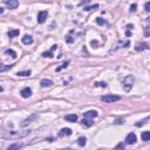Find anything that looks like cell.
Returning <instances> with one entry per match:
<instances>
[{"label": "cell", "instance_id": "1", "mask_svg": "<svg viewBox=\"0 0 150 150\" xmlns=\"http://www.w3.org/2000/svg\"><path fill=\"white\" fill-rule=\"evenodd\" d=\"M134 82H135V77L132 76V75H128V76H125L122 81V84H123V88L125 92H129L130 89L132 88V86H134Z\"/></svg>", "mask_w": 150, "mask_h": 150}, {"label": "cell", "instance_id": "2", "mask_svg": "<svg viewBox=\"0 0 150 150\" xmlns=\"http://www.w3.org/2000/svg\"><path fill=\"white\" fill-rule=\"evenodd\" d=\"M100 100L102 102H106V103H113V102L120 101L121 100V96L119 95H114V94H110V95H104V96H101Z\"/></svg>", "mask_w": 150, "mask_h": 150}, {"label": "cell", "instance_id": "3", "mask_svg": "<svg viewBox=\"0 0 150 150\" xmlns=\"http://www.w3.org/2000/svg\"><path fill=\"white\" fill-rule=\"evenodd\" d=\"M47 17H48V12L47 11H40L38 13V22L39 24H44L46 21Z\"/></svg>", "mask_w": 150, "mask_h": 150}, {"label": "cell", "instance_id": "4", "mask_svg": "<svg viewBox=\"0 0 150 150\" xmlns=\"http://www.w3.org/2000/svg\"><path fill=\"white\" fill-rule=\"evenodd\" d=\"M4 4L7 6V8L8 9H15L19 6V2L17 1V0H9V1L8 0H5Z\"/></svg>", "mask_w": 150, "mask_h": 150}, {"label": "cell", "instance_id": "5", "mask_svg": "<svg viewBox=\"0 0 150 150\" xmlns=\"http://www.w3.org/2000/svg\"><path fill=\"white\" fill-rule=\"evenodd\" d=\"M136 135L134 132H129L127 137H125V144H134L136 142Z\"/></svg>", "mask_w": 150, "mask_h": 150}, {"label": "cell", "instance_id": "6", "mask_svg": "<svg viewBox=\"0 0 150 150\" xmlns=\"http://www.w3.org/2000/svg\"><path fill=\"white\" fill-rule=\"evenodd\" d=\"M149 48H150V45L147 44V42H141V44H137L135 46V49H136L137 52H142L144 49H149Z\"/></svg>", "mask_w": 150, "mask_h": 150}, {"label": "cell", "instance_id": "7", "mask_svg": "<svg viewBox=\"0 0 150 150\" xmlns=\"http://www.w3.org/2000/svg\"><path fill=\"white\" fill-rule=\"evenodd\" d=\"M20 94H21V96L24 97V99H28V97L32 95V89L29 88V87H25V88L21 89Z\"/></svg>", "mask_w": 150, "mask_h": 150}, {"label": "cell", "instance_id": "8", "mask_svg": "<svg viewBox=\"0 0 150 150\" xmlns=\"http://www.w3.org/2000/svg\"><path fill=\"white\" fill-rule=\"evenodd\" d=\"M97 111L96 110H88L83 113V117L84 119H94V117H96L97 116Z\"/></svg>", "mask_w": 150, "mask_h": 150}, {"label": "cell", "instance_id": "9", "mask_svg": "<svg viewBox=\"0 0 150 150\" xmlns=\"http://www.w3.org/2000/svg\"><path fill=\"white\" fill-rule=\"evenodd\" d=\"M40 86L42 87V88H46V87H50V86H53V81L49 79H42L40 81Z\"/></svg>", "mask_w": 150, "mask_h": 150}, {"label": "cell", "instance_id": "10", "mask_svg": "<svg viewBox=\"0 0 150 150\" xmlns=\"http://www.w3.org/2000/svg\"><path fill=\"white\" fill-rule=\"evenodd\" d=\"M72 130L69 128H62L59 132V137H63V136H71L72 135Z\"/></svg>", "mask_w": 150, "mask_h": 150}, {"label": "cell", "instance_id": "11", "mask_svg": "<svg viewBox=\"0 0 150 150\" xmlns=\"http://www.w3.org/2000/svg\"><path fill=\"white\" fill-rule=\"evenodd\" d=\"M21 41L24 45H32L33 44V38L31 35H24V38H21Z\"/></svg>", "mask_w": 150, "mask_h": 150}, {"label": "cell", "instance_id": "12", "mask_svg": "<svg viewBox=\"0 0 150 150\" xmlns=\"http://www.w3.org/2000/svg\"><path fill=\"white\" fill-rule=\"evenodd\" d=\"M22 144L21 142L19 143V142H17V143H13V144H11V146L7 148V150H19V149H21L22 148Z\"/></svg>", "mask_w": 150, "mask_h": 150}, {"label": "cell", "instance_id": "13", "mask_svg": "<svg viewBox=\"0 0 150 150\" xmlns=\"http://www.w3.org/2000/svg\"><path fill=\"white\" fill-rule=\"evenodd\" d=\"M66 121H68V122H76L77 121V115L75 114H69V115H66Z\"/></svg>", "mask_w": 150, "mask_h": 150}, {"label": "cell", "instance_id": "14", "mask_svg": "<svg viewBox=\"0 0 150 150\" xmlns=\"http://www.w3.org/2000/svg\"><path fill=\"white\" fill-rule=\"evenodd\" d=\"M81 123L83 124L84 127H87V128H89V127H92V125L94 124V122L92 121V119H84V117H83V120L81 121Z\"/></svg>", "mask_w": 150, "mask_h": 150}, {"label": "cell", "instance_id": "15", "mask_svg": "<svg viewBox=\"0 0 150 150\" xmlns=\"http://www.w3.org/2000/svg\"><path fill=\"white\" fill-rule=\"evenodd\" d=\"M19 34H20V31H19V29H9L8 33H7L8 38H15V36H18Z\"/></svg>", "mask_w": 150, "mask_h": 150}, {"label": "cell", "instance_id": "16", "mask_svg": "<svg viewBox=\"0 0 150 150\" xmlns=\"http://www.w3.org/2000/svg\"><path fill=\"white\" fill-rule=\"evenodd\" d=\"M36 117H38V115H33V116H31L29 119L25 120V121H24V122H22V123H21V125H22V127H25V125H27V124L32 123L31 121H32V120H34V119H36Z\"/></svg>", "mask_w": 150, "mask_h": 150}, {"label": "cell", "instance_id": "17", "mask_svg": "<svg viewBox=\"0 0 150 150\" xmlns=\"http://www.w3.org/2000/svg\"><path fill=\"white\" fill-rule=\"evenodd\" d=\"M141 137H142V140L143 141H150V131H143L142 132V135H141Z\"/></svg>", "mask_w": 150, "mask_h": 150}, {"label": "cell", "instance_id": "18", "mask_svg": "<svg viewBox=\"0 0 150 150\" xmlns=\"http://www.w3.org/2000/svg\"><path fill=\"white\" fill-rule=\"evenodd\" d=\"M5 54H6V55H11L13 59H15V57H17V53L14 52L13 49H11V48L6 49V50H5Z\"/></svg>", "mask_w": 150, "mask_h": 150}, {"label": "cell", "instance_id": "19", "mask_svg": "<svg viewBox=\"0 0 150 150\" xmlns=\"http://www.w3.org/2000/svg\"><path fill=\"white\" fill-rule=\"evenodd\" d=\"M31 73H32V72L28 69V71L18 72V73H17V75H18V76H29V75H31Z\"/></svg>", "mask_w": 150, "mask_h": 150}, {"label": "cell", "instance_id": "20", "mask_svg": "<svg viewBox=\"0 0 150 150\" xmlns=\"http://www.w3.org/2000/svg\"><path fill=\"white\" fill-rule=\"evenodd\" d=\"M11 68H13V65H2V66L0 67V72L1 73H4V72H6V71H8V69H11Z\"/></svg>", "mask_w": 150, "mask_h": 150}, {"label": "cell", "instance_id": "21", "mask_svg": "<svg viewBox=\"0 0 150 150\" xmlns=\"http://www.w3.org/2000/svg\"><path fill=\"white\" fill-rule=\"evenodd\" d=\"M86 137H79V140H77V144H79L80 147H84L86 146Z\"/></svg>", "mask_w": 150, "mask_h": 150}, {"label": "cell", "instance_id": "22", "mask_svg": "<svg viewBox=\"0 0 150 150\" xmlns=\"http://www.w3.org/2000/svg\"><path fill=\"white\" fill-rule=\"evenodd\" d=\"M68 65H69V61L63 62V63H62L61 66H60V67H57V68H56V72H61L62 69H65V68H67V67H68Z\"/></svg>", "mask_w": 150, "mask_h": 150}, {"label": "cell", "instance_id": "23", "mask_svg": "<svg viewBox=\"0 0 150 150\" xmlns=\"http://www.w3.org/2000/svg\"><path fill=\"white\" fill-rule=\"evenodd\" d=\"M42 56L44 57H54V55H53V52L49 50V52H45V53H42Z\"/></svg>", "mask_w": 150, "mask_h": 150}, {"label": "cell", "instance_id": "24", "mask_svg": "<svg viewBox=\"0 0 150 150\" xmlns=\"http://www.w3.org/2000/svg\"><path fill=\"white\" fill-rule=\"evenodd\" d=\"M124 149V143H122V142H120L117 146L114 148V150H123Z\"/></svg>", "mask_w": 150, "mask_h": 150}, {"label": "cell", "instance_id": "25", "mask_svg": "<svg viewBox=\"0 0 150 150\" xmlns=\"http://www.w3.org/2000/svg\"><path fill=\"white\" fill-rule=\"evenodd\" d=\"M95 8H99V5L97 4H95V5H93V6H89V7H84V11H92V9H95Z\"/></svg>", "mask_w": 150, "mask_h": 150}, {"label": "cell", "instance_id": "26", "mask_svg": "<svg viewBox=\"0 0 150 150\" xmlns=\"http://www.w3.org/2000/svg\"><path fill=\"white\" fill-rule=\"evenodd\" d=\"M95 86H96V87H102V88H106L107 83H106V82H95Z\"/></svg>", "mask_w": 150, "mask_h": 150}, {"label": "cell", "instance_id": "27", "mask_svg": "<svg viewBox=\"0 0 150 150\" xmlns=\"http://www.w3.org/2000/svg\"><path fill=\"white\" fill-rule=\"evenodd\" d=\"M96 22L99 24V25H104V24H106V20L99 17V18H96Z\"/></svg>", "mask_w": 150, "mask_h": 150}, {"label": "cell", "instance_id": "28", "mask_svg": "<svg viewBox=\"0 0 150 150\" xmlns=\"http://www.w3.org/2000/svg\"><path fill=\"white\" fill-rule=\"evenodd\" d=\"M73 41H74V39H73L71 35H67L66 36V42H68V44H72Z\"/></svg>", "mask_w": 150, "mask_h": 150}, {"label": "cell", "instance_id": "29", "mask_svg": "<svg viewBox=\"0 0 150 150\" xmlns=\"http://www.w3.org/2000/svg\"><path fill=\"white\" fill-rule=\"evenodd\" d=\"M144 8H146L147 12H150V1L146 2V5H144Z\"/></svg>", "mask_w": 150, "mask_h": 150}, {"label": "cell", "instance_id": "30", "mask_svg": "<svg viewBox=\"0 0 150 150\" xmlns=\"http://www.w3.org/2000/svg\"><path fill=\"white\" fill-rule=\"evenodd\" d=\"M137 8V5L136 4H132L131 6H130V12H135Z\"/></svg>", "mask_w": 150, "mask_h": 150}, {"label": "cell", "instance_id": "31", "mask_svg": "<svg viewBox=\"0 0 150 150\" xmlns=\"http://www.w3.org/2000/svg\"><path fill=\"white\" fill-rule=\"evenodd\" d=\"M150 117H147L146 120H143V121H141V122H138V123H136V127H141V125H143V123H144V121H147V120H149Z\"/></svg>", "mask_w": 150, "mask_h": 150}, {"label": "cell", "instance_id": "32", "mask_svg": "<svg viewBox=\"0 0 150 150\" xmlns=\"http://www.w3.org/2000/svg\"><path fill=\"white\" fill-rule=\"evenodd\" d=\"M124 120H117V121H115V124H120V123H123Z\"/></svg>", "mask_w": 150, "mask_h": 150}, {"label": "cell", "instance_id": "33", "mask_svg": "<svg viewBox=\"0 0 150 150\" xmlns=\"http://www.w3.org/2000/svg\"><path fill=\"white\" fill-rule=\"evenodd\" d=\"M127 28H128V31L129 29H132L134 28V25H127Z\"/></svg>", "mask_w": 150, "mask_h": 150}, {"label": "cell", "instance_id": "34", "mask_svg": "<svg viewBox=\"0 0 150 150\" xmlns=\"http://www.w3.org/2000/svg\"><path fill=\"white\" fill-rule=\"evenodd\" d=\"M125 35H127V36H130V35H131V32H130V31H127V32H125Z\"/></svg>", "mask_w": 150, "mask_h": 150}, {"label": "cell", "instance_id": "35", "mask_svg": "<svg viewBox=\"0 0 150 150\" xmlns=\"http://www.w3.org/2000/svg\"><path fill=\"white\" fill-rule=\"evenodd\" d=\"M92 45H93V46H97V41H94V40H92Z\"/></svg>", "mask_w": 150, "mask_h": 150}, {"label": "cell", "instance_id": "36", "mask_svg": "<svg viewBox=\"0 0 150 150\" xmlns=\"http://www.w3.org/2000/svg\"><path fill=\"white\" fill-rule=\"evenodd\" d=\"M4 13V8H2V7H0V14H2Z\"/></svg>", "mask_w": 150, "mask_h": 150}, {"label": "cell", "instance_id": "37", "mask_svg": "<svg viewBox=\"0 0 150 150\" xmlns=\"http://www.w3.org/2000/svg\"><path fill=\"white\" fill-rule=\"evenodd\" d=\"M62 150H73V149H62Z\"/></svg>", "mask_w": 150, "mask_h": 150}, {"label": "cell", "instance_id": "38", "mask_svg": "<svg viewBox=\"0 0 150 150\" xmlns=\"http://www.w3.org/2000/svg\"><path fill=\"white\" fill-rule=\"evenodd\" d=\"M148 22H150V18H148Z\"/></svg>", "mask_w": 150, "mask_h": 150}]
</instances>
